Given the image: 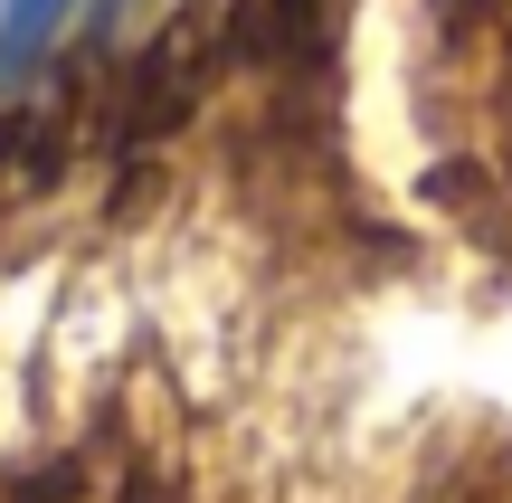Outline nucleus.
<instances>
[{"label": "nucleus", "mask_w": 512, "mask_h": 503, "mask_svg": "<svg viewBox=\"0 0 512 503\" xmlns=\"http://www.w3.org/2000/svg\"><path fill=\"white\" fill-rule=\"evenodd\" d=\"M76 10H86V0H0V86L29 76V67H48L57 38L76 29Z\"/></svg>", "instance_id": "nucleus-1"}]
</instances>
